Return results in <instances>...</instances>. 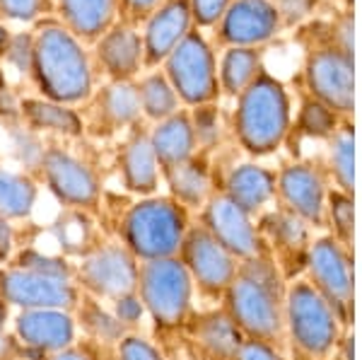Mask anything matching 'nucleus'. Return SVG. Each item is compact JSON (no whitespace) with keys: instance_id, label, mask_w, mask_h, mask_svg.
Segmentation results:
<instances>
[{"instance_id":"58836bf2","label":"nucleus","mask_w":362,"mask_h":360,"mask_svg":"<svg viewBox=\"0 0 362 360\" xmlns=\"http://www.w3.org/2000/svg\"><path fill=\"white\" fill-rule=\"evenodd\" d=\"M232 360H288V356H285V348L273 346L268 341L244 339Z\"/></svg>"},{"instance_id":"f704fd0d","label":"nucleus","mask_w":362,"mask_h":360,"mask_svg":"<svg viewBox=\"0 0 362 360\" xmlns=\"http://www.w3.org/2000/svg\"><path fill=\"white\" fill-rule=\"evenodd\" d=\"M331 172L338 189L353 196V131L343 129L331 141Z\"/></svg>"},{"instance_id":"2eb2a0df","label":"nucleus","mask_w":362,"mask_h":360,"mask_svg":"<svg viewBox=\"0 0 362 360\" xmlns=\"http://www.w3.org/2000/svg\"><path fill=\"white\" fill-rule=\"evenodd\" d=\"M326 182L312 165H290L278 174L276 196L278 208L293 213L312 230L326 225Z\"/></svg>"},{"instance_id":"e433bc0d","label":"nucleus","mask_w":362,"mask_h":360,"mask_svg":"<svg viewBox=\"0 0 362 360\" xmlns=\"http://www.w3.org/2000/svg\"><path fill=\"white\" fill-rule=\"evenodd\" d=\"M334 126H336V116L331 112L326 104H319V102H307L305 109H302V116H300V129L309 133V136H317V138H324L329 133H334Z\"/></svg>"},{"instance_id":"f03ea898","label":"nucleus","mask_w":362,"mask_h":360,"mask_svg":"<svg viewBox=\"0 0 362 360\" xmlns=\"http://www.w3.org/2000/svg\"><path fill=\"white\" fill-rule=\"evenodd\" d=\"M29 73L49 102L73 107L92 97L90 61L80 42L66 27L49 25L39 32L37 42L32 44Z\"/></svg>"},{"instance_id":"423d86ee","label":"nucleus","mask_w":362,"mask_h":360,"mask_svg":"<svg viewBox=\"0 0 362 360\" xmlns=\"http://www.w3.org/2000/svg\"><path fill=\"white\" fill-rule=\"evenodd\" d=\"M290 126V104L283 87L271 78H256L239 97L235 114L237 138L251 155H268L283 143Z\"/></svg>"},{"instance_id":"a878e982","label":"nucleus","mask_w":362,"mask_h":360,"mask_svg":"<svg viewBox=\"0 0 362 360\" xmlns=\"http://www.w3.org/2000/svg\"><path fill=\"white\" fill-rule=\"evenodd\" d=\"M167 187H169V196L174 201H179L184 208H203L206 201L213 196V182H210V172L208 165L203 160H198L196 155L189 158L181 165L172 167V170L162 172Z\"/></svg>"},{"instance_id":"c85d7f7f","label":"nucleus","mask_w":362,"mask_h":360,"mask_svg":"<svg viewBox=\"0 0 362 360\" xmlns=\"http://www.w3.org/2000/svg\"><path fill=\"white\" fill-rule=\"evenodd\" d=\"M73 319H75V327L83 329L85 339L109 348H114L128 334L119 324V319L112 315V310L104 307L102 300L85 293H80L78 307L73 310Z\"/></svg>"},{"instance_id":"4be33fe9","label":"nucleus","mask_w":362,"mask_h":360,"mask_svg":"<svg viewBox=\"0 0 362 360\" xmlns=\"http://www.w3.org/2000/svg\"><path fill=\"white\" fill-rule=\"evenodd\" d=\"M97 58L112 80H131L143 63V46L136 29L116 25L104 32L97 44Z\"/></svg>"},{"instance_id":"0eeeda50","label":"nucleus","mask_w":362,"mask_h":360,"mask_svg":"<svg viewBox=\"0 0 362 360\" xmlns=\"http://www.w3.org/2000/svg\"><path fill=\"white\" fill-rule=\"evenodd\" d=\"M305 278L321 298L331 305L343 329L353 327L355 319V266L353 252L341 247L331 235L312 240L305 266Z\"/></svg>"},{"instance_id":"a18cd8bd","label":"nucleus","mask_w":362,"mask_h":360,"mask_svg":"<svg viewBox=\"0 0 362 360\" xmlns=\"http://www.w3.org/2000/svg\"><path fill=\"white\" fill-rule=\"evenodd\" d=\"M157 3H160V0H124L126 10L133 13V17H145L148 13H155Z\"/></svg>"},{"instance_id":"4c0bfd02","label":"nucleus","mask_w":362,"mask_h":360,"mask_svg":"<svg viewBox=\"0 0 362 360\" xmlns=\"http://www.w3.org/2000/svg\"><path fill=\"white\" fill-rule=\"evenodd\" d=\"M109 310H112V315L119 319V324L126 329L128 334L138 332L140 319L145 317V307H143V303H140L138 293H128V295L116 298L114 303H109Z\"/></svg>"},{"instance_id":"c756f323","label":"nucleus","mask_w":362,"mask_h":360,"mask_svg":"<svg viewBox=\"0 0 362 360\" xmlns=\"http://www.w3.org/2000/svg\"><path fill=\"white\" fill-rule=\"evenodd\" d=\"M39 199V187L29 172H15L0 165V218L27 220Z\"/></svg>"},{"instance_id":"6ab92c4d","label":"nucleus","mask_w":362,"mask_h":360,"mask_svg":"<svg viewBox=\"0 0 362 360\" xmlns=\"http://www.w3.org/2000/svg\"><path fill=\"white\" fill-rule=\"evenodd\" d=\"M317 97L334 112H353V71L338 54H319L309 71Z\"/></svg>"},{"instance_id":"7c9ffc66","label":"nucleus","mask_w":362,"mask_h":360,"mask_svg":"<svg viewBox=\"0 0 362 360\" xmlns=\"http://www.w3.org/2000/svg\"><path fill=\"white\" fill-rule=\"evenodd\" d=\"M136 87H138L140 112L148 116V119L165 121L172 114L179 112V97L165 75H160V73L148 75V78Z\"/></svg>"},{"instance_id":"9b49d317","label":"nucleus","mask_w":362,"mask_h":360,"mask_svg":"<svg viewBox=\"0 0 362 360\" xmlns=\"http://www.w3.org/2000/svg\"><path fill=\"white\" fill-rule=\"evenodd\" d=\"M0 300L15 310L73 312L80 300V288L75 281L5 264L0 266Z\"/></svg>"},{"instance_id":"b1692460","label":"nucleus","mask_w":362,"mask_h":360,"mask_svg":"<svg viewBox=\"0 0 362 360\" xmlns=\"http://www.w3.org/2000/svg\"><path fill=\"white\" fill-rule=\"evenodd\" d=\"M276 29V10L266 0H237L225 20V37L235 44L264 42Z\"/></svg>"},{"instance_id":"1a4fd4ad","label":"nucleus","mask_w":362,"mask_h":360,"mask_svg":"<svg viewBox=\"0 0 362 360\" xmlns=\"http://www.w3.org/2000/svg\"><path fill=\"white\" fill-rule=\"evenodd\" d=\"M39 177L49 194L68 211L97 216L102 208V184L97 172L68 150H44L39 162Z\"/></svg>"},{"instance_id":"f3484780","label":"nucleus","mask_w":362,"mask_h":360,"mask_svg":"<svg viewBox=\"0 0 362 360\" xmlns=\"http://www.w3.org/2000/svg\"><path fill=\"white\" fill-rule=\"evenodd\" d=\"M181 336L194 348V356L198 360H232L239 344L244 341L242 332L235 327V322L223 307L203 312L194 310Z\"/></svg>"},{"instance_id":"2f4dec72","label":"nucleus","mask_w":362,"mask_h":360,"mask_svg":"<svg viewBox=\"0 0 362 360\" xmlns=\"http://www.w3.org/2000/svg\"><path fill=\"white\" fill-rule=\"evenodd\" d=\"M329 235L348 252L355 249V201L341 189L326 194V225Z\"/></svg>"},{"instance_id":"20e7f679","label":"nucleus","mask_w":362,"mask_h":360,"mask_svg":"<svg viewBox=\"0 0 362 360\" xmlns=\"http://www.w3.org/2000/svg\"><path fill=\"white\" fill-rule=\"evenodd\" d=\"M341 319L331 305L312 288L305 276L288 283L285 290V344L295 360H326L334 356L343 336Z\"/></svg>"},{"instance_id":"ea45409f","label":"nucleus","mask_w":362,"mask_h":360,"mask_svg":"<svg viewBox=\"0 0 362 360\" xmlns=\"http://www.w3.org/2000/svg\"><path fill=\"white\" fill-rule=\"evenodd\" d=\"M99 346L102 344H95V341L85 339V344H78V341H75L73 346L63 348V351L44 353V356H27V358H34V360H97Z\"/></svg>"},{"instance_id":"72a5a7b5","label":"nucleus","mask_w":362,"mask_h":360,"mask_svg":"<svg viewBox=\"0 0 362 360\" xmlns=\"http://www.w3.org/2000/svg\"><path fill=\"white\" fill-rule=\"evenodd\" d=\"M256 66H259V61H256L254 51L247 49L230 51L223 63V87L230 95H242L254 83Z\"/></svg>"},{"instance_id":"393cba45","label":"nucleus","mask_w":362,"mask_h":360,"mask_svg":"<svg viewBox=\"0 0 362 360\" xmlns=\"http://www.w3.org/2000/svg\"><path fill=\"white\" fill-rule=\"evenodd\" d=\"M97 121L109 131L136 126L140 119V100L138 87L131 80H112L95 100Z\"/></svg>"},{"instance_id":"5701e85b","label":"nucleus","mask_w":362,"mask_h":360,"mask_svg":"<svg viewBox=\"0 0 362 360\" xmlns=\"http://www.w3.org/2000/svg\"><path fill=\"white\" fill-rule=\"evenodd\" d=\"M150 145L155 150L160 172L172 170L196 155V133L191 126V116L184 112L172 114L165 121H157L150 133Z\"/></svg>"},{"instance_id":"7ed1b4c3","label":"nucleus","mask_w":362,"mask_h":360,"mask_svg":"<svg viewBox=\"0 0 362 360\" xmlns=\"http://www.w3.org/2000/svg\"><path fill=\"white\" fill-rule=\"evenodd\" d=\"M189 228V208H184L172 196L155 194L138 199L126 208L116 225V235L121 245L143 264V261L179 257Z\"/></svg>"},{"instance_id":"ddd939ff","label":"nucleus","mask_w":362,"mask_h":360,"mask_svg":"<svg viewBox=\"0 0 362 360\" xmlns=\"http://www.w3.org/2000/svg\"><path fill=\"white\" fill-rule=\"evenodd\" d=\"M167 58V80L174 87L177 97L194 107H203L215 100L218 78H215L213 56H210L208 46L201 42V37L186 34Z\"/></svg>"},{"instance_id":"f8f14e48","label":"nucleus","mask_w":362,"mask_h":360,"mask_svg":"<svg viewBox=\"0 0 362 360\" xmlns=\"http://www.w3.org/2000/svg\"><path fill=\"white\" fill-rule=\"evenodd\" d=\"M198 225H203L237 261L268 254L261 232L256 228V218L244 213L225 191H213V196L201 208Z\"/></svg>"},{"instance_id":"412c9836","label":"nucleus","mask_w":362,"mask_h":360,"mask_svg":"<svg viewBox=\"0 0 362 360\" xmlns=\"http://www.w3.org/2000/svg\"><path fill=\"white\" fill-rule=\"evenodd\" d=\"M189 29V8L184 0H172L155 10L145 32V63L155 66L177 49V44L186 37Z\"/></svg>"},{"instance_id":"f257e3e1","label":"nucleus","mask_w":362,"mask_h":360,"mask_svg":"<svg viewBox=\"0 0 362 360\" xmlns=\"http://www.w3.org/2000/svg\"><path fill=\"white\" fill-rule=\"evenodd\" d=\"M285 290L288 281L268 254L239 261L235 281L220 307L230 315L244 339L268 341L285 348Z\"/></svg>"},{"instance_id":"79ce46f5","label":"nucleus","mask_w":362,"mask_h":360,"mask_svg":"<svg viewBox=\"0 0 362 360\" xmlns=\"http://www.w3.org/2000/svg\"><path fill=\"white\" fill-rule=\"evenodd\" d=\"M17 252V230L10 220L0 218V266L10 264Z\"/></svg>"},{"instance_id":"49530a36","label":"nucleus","mask_w":362,"mask_h":360,"mask_svg":"<svg viewBox=\"0 0 362 360\" xmlns=\"http://www.w3.org/2000/svg\"><path fill=\"white\" fill-rule=\"evenodd\" d=\"M8 42H10V39H8V32H5V29L0 27V51L8 49Z\"/></svg>"},{"instance_id":"dca6fc26","label":"nucleus","mask_w":362,"mask_h":360,"mask_svg":"<svg viewBox=\"0 0 362 360\" xmlns=\"http://www.w3.org/2000/svg\"><path fill=\"white\" fill-rule=\"evenodd\" d=\"M13 336L27 356L63 351L78 341L73 312L66 310H17Z\"/></svg>"},{"instance_id":"6e6552de","label":"nucleus","mask_w":362,"mask_h":360,"mask_svg":"<svg viewBox=\"0 0 362 360\" xmlns=\"http://www.w3.org/2000/svg\"><path fill=\"white\" fill-rule=\"evenodd\" d=\"M138 274L140 261L116 240L97 245L75 261L73 281L80 293L92 295L102 303H114L121 295L136 293Z\"/></svg>"},{"instance_id":"c03bdc74","label":"nucleus","mask_w":362,"mask_h":360,"mask_svg":"<svg viewBox=\"0 0 362 360\" xmlns=\"http://www.w3.org/2000/svg\"><path fill=\"white\" fill-rule=\"evenodd\" d=\"M225 5H227V0H194V10H196L198 22H203V25L215 22L218 15L225 10Z\"/></svg>"},{"instance_id":"de8ad7c7","label":"nucleus","mask_w":362,"mask_h":360,"mask_svg":"<svg viewBox=\"0 0 362 360\" xmlns=\"http://www.w3.org/2000/svg\"><path fill=\"white\" fill-rule=\"evenodd\" d=\"M5 317H8V305L0 300V322H3V324H5Z\"/></svg>"},{"instance_id":"c9c22d12","label":"nucleus","mask_w":362,"mask_h":360,"mask_svg":"<svg viewBox=\"0 0 362 360\" xmlns=\"http://www.w3.org/2000/svg\"><path fill=\"white\" fill-rule=\"evenodd\" d=\"M114 360H167L162 348L143 334L131 332L114 346Z\"/></svg>"},{"instance_id":"a19ab883","label":"nucleus","mask_w":362,"mask_h":360,"mask_svg":"<svg viewBox=\"0 0 362 360\" xmlns=\"http://www.w3.org/2000/svg\"><path fill=\"white\" fill-rule=\"evenodd\" d=\"M44 10V0H0V15L10 20L29 22Z\"/></svg>"},{"instance_id":"aec40b11","label":"nucleus","mask_w":362,"mask_h":360,"mask_svg":"<svg viewBox=\"0 0 362 360\" xmlns=\"http://www.w3.org/2000/svg\"><path fill=\"white\" fill-rule=\"evenodd\" d=\"M278 174L259 165H242L230 172L225 182V194L249 213L251 218H259L264 208L276 199Z\"/></svg>"},{"instance_id":"a211bd4d","label":"nucleus","mask_w":362,"mask_h":360,"mask_svg":"<svg viewBox=\"0 0 362 360\" xmlns=\"http://www.w3.org/2000/svg\"><path fill=\"white\" fill-rule=\"evenodd\" d=\"M119 174L128 194H136L140 199L157 194L162 172L150 145V133L136 131L128 138L119 153Z\"/></svg>"},{"instance_id":"bb28decb","label":"nucleus","mask_w":362,"mask_h":360,"mask_svg":"<svg viewBox=\"0 0 362 360\" xmlns=\"http://www.w3.org/2000/svg\"><path fill=\"white\" fill-rule=\"evenodd\" d=\"M20 116L29 131H49L66 138H80L85 131L83 119L75 109L49 100H37V97L20 102Z\"/></svg>"},{"instance_id":"37998d69","label":"nucleus","mask_w":362,"mask_h":360,"mask_svg":"<svg viewBox=\"0 0 362 360\" xmlns=\"http://www.w3.org/2000/svg\"><path fill=\"white\" fill-rule=\"evenodd\" d=\"M25 358H27L25 348L17 344L15 336L0 322V360H25Z\"/></svg>"},{"instance_id":"cd10ccee","label":"nucleus","mask_w":362,"mask_h":360,"mask_svg":"<svg viewBox=\"0 0 362 360\" xmlns=\"http://www.w3.org/2000/svg\"><path fill=\"white\" fill-rule=\"evenodd\" d=\"M119 0H61L66 29L75 39H99L109 32Z\"/></svg>"},{"instance_id":"09e8293b","label":"nucleus","mask_w":362,"mask_h":360,"mask_svg":"<svg viewBox=\"0 0 362 360\" xmlns=\"http://www.w3.org/2000/svg\"><path fill=\"white\" fill-rule=\"evenodd\" d=\"M326 360H331V358H326Z\"/></svg>"},{"instance_id":"9d476101","label":"nucleus","mask_w":362,"mask_h":360,"mask_svg":"<svg viewBox=\"0 0 362 360\" xmlns=\"http://www.w3.org/2000/svg\"><path fill=\"white\" fill-rule=\"evenodd\" d=\"M179 261L189 271L201 298L220 303L225 290L235 281L239 261L215 240L203 225H191L179 249Z\"/></svg>"},{"instance_id":"473e14b6","label":"nucleus","mask_w":362,"mask_h":360,"mask_svg":"<svg viewBox=\"0 0 362 360\" xmlns=\"http://www.w3.org/2000/svg\"><path fill=\"white\" fill-rule=\"evenodd\" d=\"M10 264L20 266V269L37 271V274L66 278V281H73V276H75V264L68 257H54V254H44L42 249H34V247L17 249L15 257L10 259Z\"/></svg>"},{"instance_id":"4468645a","label":"nucleus","mask_w":362,"mask_h":360,"mask_svg":"<svg viewBox=\"0 0 362 360\" xmlns=\"http://www.w3.org/2000/svg\"><path fill=\"white\" fill-rule=\"evenodd\" d=\"M256 228L261 232V240L266 245L268 257L276 261L285 281L305 276V266L312 247V228L295 218L293 213L276 208V211L261 213L256 220Z\"/></svg>"},{"instance_id":"39448f33","label":"nucleus","mask_w":362,"mask_h":360,"mask_svg":"<svg viewBox=\"0 0 362 360\" xmlns=\"http://www.w3.org/2000/svg\"><path fill=\"white\" fill-rule=\"evenodd\" d=\"M138 298L157 336L181 334L194 312V281L179 257L143 261L138 274Z\"/></svg>"}]
</instances>
